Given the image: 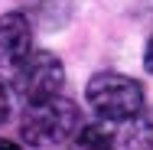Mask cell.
<instances>
[{
  "label": "cell",
  "instance_id": "obj_2",
  "mask_svg": "<svg viewBox=\"0 0 153 150\" xmlns=\"http://www.w3.org/2000/svg\"><path fill=\"white\" fill-rule=\"evenodd\" d=\"M85 98H88L94 114L101 121H111V124H124V121H134L137 114H143L140 82L127 78L121 72H98L85 88Z\"/></svg>",
  "mask_w": 153,
  "mask_h": 150
},
{
  "label": "cell",
  "instance_id": "obj_4",
  "mask_svg": "<svg viewBox=\"0 0 153 150\" xmlns=\"http://www.w3.org/2000/svg\"><path fill=\"white\" fill-rule=\"evenodd\" d=\"M33 52V23L23 10L0 16V65H16Z\"/></svg>",
  "mask_w": 153,
  "mask_h": 150
},
{
  "label": "cell",
  "instance_id": "obj_1",
  "mask_svg": "<svg viewBox=\"0 0 153 150\" xmlns=\"http://www.w3.org/2000/svg\"><path fill=\"white\" fill-rule=\"evenodd\" d=\"M75 131H78V104L62 95L30 104L20 121V134L30 147H59L72 140Z\"/></svg>",
  "mask_w": 153,
  "mask_h": 150
},
{
  "label": "cell",
  "instance_id": "obj_5",
  "mask_svg": "<svg viewBox=\"0 0 153 150\" xmlns=\"http://www.w3.org/2000/svg\"><path fill=\"white\" fill-rule=\"evenodd\" d=\"M68 150H114V134L104 124H85L82 131L72 134Z\"/></svg>",
  "mask_w": 153,
  "mask_h": 150
},
{
  "label": "cell",
  "instance_id": "obj_7",
  "mask_svg": "<svg viewBox=\"0 0 153 150\" xmlns=\"http://www.w3.org/2000/svg\"><path fill=\"white\" fill-rule=\"evenodd\" d=\"M13 114V95H10V85L0 78V124H7Z\"/></svg>",
  "mask_w": 153,
  "mask_h": 150
},
{
  "label": "cell",
  "instance_id": "obj_9",
  "mask_svg": "<svg viewBox=\"0 0 153 150\" xmlns=\"http://www.w3.org/2000/svg\"><path fill=\"white\" fill-rule=\"evenodd\" d=\"M0 150H23V147L13 144V140H3V137H0Z\"/></svg>",
  "mask_w": 153,
  "mask_h": 150
},
{
  "label": "cell",
  "instance_id": "obj_3",
  "mask_svg": "<svg viewBox=\"0 0 153 150\" xmlns=\"http://www.w3.org/2000/svg\"><path fill=\"white\" fill-rule=\"evenodd\" d=\"M13 88L20 98H26L30 104L46 101L52 95H59L62 82H65V69L56 52H30L23 62L13 65Z\"/></svg>",
  "mask_w": 153,
  "mask_h": 150
},
{
  "label": "cell",
  "instance_id": "obj_8",
  "mask_svg": "<svg viewBox=\"0 0 153 150\" xmlns=\"http://www.w3.org/2000/svg\"><path fill=\"white\" fill-rule=\"evenodd\" d=\"M143 65H147V72L153 75V36L147 39V49H143Z\"/></svg>",
  "mask_w": 153,
  "mask_h": 150
},
{
  "label": "cell",
  "instance_id": "obj_6",
  "mask_svg": "<svg viewBox=\"0 0 153 150\" xmlns=\"http://www.w3.org/2000/svg\"><path fill=\"white\" fill-rule=\"evenodd\" d=\"M127 150H153V114H137L127 134Z\"/></svg>",
  "mask_w": 153,
  "mask_h": 150
}]
</instances>
